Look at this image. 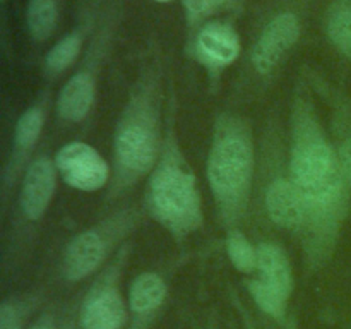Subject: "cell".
I'll return each mask as SVG.
<instances>
[{
  "instance_id": "obj_5",
  "label": "cell",
  "mask_w": 351,
  "mask_h": 329,
  "mask_svg": "<svg viewBox=\"0 0 351 329\" xmlns=\"http://www.w3.org/2000/svg\"><path fill=\"white\" fill-rule=\"evenodd\" d=\"M298 38V21L293 14H281L274 17L261 34L254 48V65L261 72H267L280 62L285 51L290 50Z\"/></svg>"
},
{
  "instance_id": "obj_24",
  "label": "cell",
  "mask_w": 351,
  "mask_h": 329,
  "mask_svg": "<svg viewBox=\"0 0 351 329\" xmlns=\"http://www.w3.org/2000/svg\"><path fill=\"white\" fill-rule=\"evenodd\" d=\"M156 2H170V0H156Z\"/></svg>"
},
{
  "instance_id": "obj_21",
  "label": "cell",
  "mask_w": 351,
  "mask_h": 329,
  "mask_svg": "<svg viewBox=\"0 0 351 329\" xmlns=\"http://www.w3.org/2000/svg\"><path fill=\"white\" fill-rule=\"evenodd\" d=\"M226 0H185V5L195 16H204V14L215 12L216 9L225 3Z\"/></svg>"
},
{
  "instance_id": "obj_4",
  "label": "cell",
  "mask_w": 351,
  "mask_h": 329,
  "mask_svg": "<svg viewBox=\"0 0 351 329\" xmlns=\"http://www.w3.org/2000/svg\"><path fill=\"white\" fill-rule=\"evenodd\" d=\"M57 164L67 184L81 191H96L106 180L105 161L88 144L72 143L62 147Z\"/></svg>"
},
{
  "instance_id": "obj_17",
  "label": "cell",
  "mask_w": 351,
  "mask_h": 329,
  "mask_svg": "<svg viewBox=\"0 0 351 329\" xmlns=\"http://www.w3.org/2000/svg\"><path fill=\"white\" fill-rule=\"evenodd\" d=\"M79 48H81V41L75 34L64 38L62 41H58L50 51H48L47 57V65L51 71H64L67 65H71L74 62V58L77 57Z\"/></svg>"
},
{
  "instance_id": "obj_11",
  "label": "cell",
  "mask_w": 351,
  "mask_h": 329,
  "mask_svg": "<svg viewBox=\"0 0 351 329\" xmlns=\"http://www.w3.org/2000/svg\"><path fill=\"white\" fill-rule=\"evenodd\" d=\"M103 257V243L96 233H82L72 242L65 257V273L72 280L88 276Z\"/></svg>"
},
{
  "instance_id": "obj_25",
  "label": "cell",
  "mask_w": 351,
  "mask_h": 329,
  "mask_svg": "<svg viewBox=\"0 0 351 329\" xmlns=\"http://www.w3.org/2000/svg\"><path fill=\"white\" fill-rule=\"evenodd\" d=\"M34 329H47V328H34Z\"/></svg>"
},
{
  "instance_id": "obj_15",
  "label": "cell",
  "mask_w": 351,
  "mask_h": 329,
  "mask_svg": "<svg viewBox=\"0 0 351 329\" xmlns=\"http://www.w3.org/2000/svg\"><path fill=\"white\" fill-rule=\"evenodd\" d=\"M57 19V7L53 0H31L27 9V23L34 38L45 40L53 31Z\"/></svg>"
},
{
  "instance_id": "obj_6",
  "label": "cell",
  "mask_w": 351,
  "mask_h": 329,
  "mask_svg": "<svg viewBox=\"0 0 351 329\" xmlns=\"http://www.w3.org/2000/svg\"><path fill=\"white\" fill-rule=\"evenodd\" d=\"M120 163L129 170L146 171L154 160L153 132L143 123H127L117 139Z\"/></svg>"
},
{
  "instance_id": "obj_2",
  "label": "cell",
  "mask_w": 351,
  "mask_h": 329,
  "mask_svg": "<svg viewBox=\"0 0 351 329\" xmlns=\"http://www.w3.org/2000/svg\"><path fill=\"white\" fill-rule=\"evenodd\" d=\"M153 209L175 228H189L199 219V197L194 177L175 164H165L151 180Z\"/></svg>"
},
{
  "instance_id": "obj_23",
  "label": "cell",
  "mask_w": 351,
  "mask_h": 329,
  "mask_svg": "<svg viewBox=\"0 0 351 329\" xmlns=\"http://www.w3.org/2000/svg\"><path fill=\"white\" fill-rule=\"evenodd\" d=\"M339 164L345 173V177L351 182V141H346L339 151Z\"/></svg>"
},
{
  "instance_id": "obj_18",
  "label": "cell",
  "mask_w": 351,
  "mask_h": 329,
  "mask_svg": "<svg viewBox=\"0 0 351 329\" xmlns=\"http://www.w3.org/2000/svg\"><path fill=\"white\" fill-rule=\"evenodd\" d=\"M250 291H252L254 298L257 300V304L264 308L266 312H269L271 315H281L285 308V300L287 297L281 295L276 288H273L271 284H267L266 281H252L250 283Z\"/></svg>"
},
{
  "instance_id": "obj_16",
  "label": "cell",
  "mask_w": 351,
  "mask_h": 329,
  "mask_svg": "<svg viewBox=\"0 0 351 329\" xmlns=\"http://www.w3.org/2000/svg\"><path fill=\"white\" fill-rule=\"evenodd\" d=\"M329 36L336 47L351 57V7L339 5L329 17Z\"/></svg>"
},
{
  "instance_id": "obj_8",
  "label": "cell",
  "mask_w": 351,
  "mask_h": 329,
  "mask_svg": "<svg viewBox=\"0 0 351 329\" xmlns=\"http://www.w3.org/2000/svg\"><path fill=\"white\" fill-rule=\"evenodd\" d=\"M53 187L55 177L51 164L45 160L36 161L24 178L23 194H21V204L26 216L36 219L43 215L53 194Z\"/></svg>"
},
{
  "instance_id": "obj_12",
  "label": "cell",
  "mask_w": 351,
  "mask_h": 329,
  "mask_svg": "<svg viewBox=\"0 0 351 329\" xmlns=\"http://www.w3.org/2000/svg\"><path fill=\"white\" fill-rule=\"evenodd\" d=\"M257 266L263 273V281L276 288L281 295L288 297L291 288V273L287 256L280 247L264 243L257 252Z\"/></svg>"
},
{
  "instance_id": "obj_1",
  "label": "cell",
  "mask_w": 351,
  "mask_h": 329,
  "mask_svg": "<svg viewBox=\"0 0 351 329\" xmlns=\"http://www.w3.org/2000/svg\"><path fill=\"white\" fill-rule=\"evenodd\" d=\"M295 185L312 208H328L339 192L338 161L321 139L302 141L291 161Z\"/></svg>"
},
{
  "instance_id": "obj_19",
  "label": "cell",
  "mask_w": 351,
  "mask_h": 329,
  "mask_svg": "<svg viewBox=\"0 0 351 329\" xmlns=\"http://www.w3.org/2000/svg\"><path fill=\"white\" fill-rule=\"evenodd\" d=\"M228 254L232 263L240 271H252L257 264V254L254 252L249 240L240 233H233L228 239Z\"/></svg>"
},
{
  "instance_id": "obj_10",
  "label": "cell",
  "mask_w": 351,
  "mask_h": 329,
  "mask_svg": "<svg viewBox=\"0 0 351 329\" xmlns=\"http://www.w3.org/2000/svg\"><path fill=\"white\" fill-rule=\"evenodd\" d=\"M199 51L209 62L218 65L230 64L240 51L239 36L235 31L223 24H209L201 31L197 38Z\"/></svg>"
},
{
  "instance_id": "obj_13",
  "label": "cell",
  "mask_w": 351,
  "mask_h": 329,
  "mask_svg": "<svg viewBox=\"0 0 351 329\" xmlns=\"http://www.w3.org/2000/svg\"><path fill=\"white\" fill-rule=\"evenodd\" d=\"M93 81L86 74L74 75L64 88L58 101L60 113L69 120H81L93 103Z\"/></svg>"
},
{
  "instance_id": "obj_7",
  "label": "cell",
  "mask_w": 351,
  "mask_h": 329,
  "mask_svg": "<svg viewBox=\"0 0 351 329\" xmlns=\"http://www.w3.org/2000/svg\"><path fill=\"white\" fill-rule=\"evenodd\" d=\"M267 209L271 218L280 225L297 226L304 221L311 206L297 185L280 180L267 192Z\"/></svg>"
},
{
  "instance_id": "obj_22",
  "label": "cell",
  "mask_w": 351,
  "mask_h": 329,
  "mask_svg": "<svg viewBox=\"0 0 351 329\" xmlns=\"http://www.w3.org/2000/svg\"><path fill=\"white\" fill-rule=\"evenodd\" d=\"M17 315L12 307L3 305L0 310V329H17Z\"/></svg>"
},
{
  "instance_id": "obj_3",
  "label": "cell",
  "mask_w": 351,
  "mask_h": 329,
  "mask_svg": "<svg viewBox=\"0 0 351 329\" xmlns=\"http://www.w3.org/2000/svg\"><path fill=\"white\" fill-rule=\"evenodd\" d=\"M250 170L252 153L243 137L226 136L216 143L209 160V178L221 197H239L249 184Z\"/></svg>"
},
{
  "instance_id": "obj_14",
  "label": "cell",
  "mask_w": 351,
  "mask_h": 329,
  "mask_svg": "<svg viewBox=\"0 0 351 329\" xmlns=\"http://www.w3.org/2000/svg\"><path fill=\"white\" fill-rule=\"evenodd\" d=\"M163 293L165 287L160 278L154 276V274H143L132 284V290H130V305H132L134 310L146 312L160 304L161 298H163Z\"/></svg>"
},
{
  "instance_id": "obj_20",
  "label": "cell",
  "mask_w": 351,
  "mask_h": 329,
  "mask_svg": "<svg viewBox=\"0 0 351 329\" xmlns=\"http://www.w3.org/2000/svg\"><path fill=\"white\" fill-rule=\"evenodd\" d=\"M41 129V113L38 110H31V112L24 113L21 117L19 123H17L16 139L21 146H29L36 141L38 134Z\"/></svg>"
},
{
  "instance_id": "obj_9",
  "label": "cell",
  "mask_w": 351,
  "mask_h": 329,
  "mask_svg": "<svg viewBox=\"0 0 351 329\" xmlns=\"http://www.w3.org/2000/svg\"><path fill=\"white\" fill-rule=\"evenodd\" d=\"M123 321V307L119 295L112 290L98 291L82 308L84 329H119Z\"/></svg>"
}]
</instances>
